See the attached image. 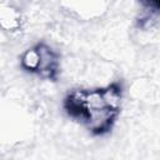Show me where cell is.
<instances>
[{
  "label": "cell",
  "instance_id": "6da1fadb",
  "mask_svg": "<svg viewBox=\"0 0 160 160\" xmlns=\"http://www.w3.org/2000/svg\"><path fill=\"white\" fill-rule=\"evenodd\" d=\"M75 15L84 20L100 18L108 9L109 0H61Z\"/></svg>",
  "mask_w": 160,
  "mask_h": 160
},
{
  "label": "cell",
  "instance_id": "7a4b0ae2",
  "mask_svg": "<svg viewBox=\"0 0 160 160\" xmlns=\"http://www.w3.org/2000/svg\"><path fill=\"white\" fill-rule=\"evenodd\" d=\"M39 52H40V66L38 74L42 78H54L59 69V56L58 54L48 45L39 44Z\"/></svg>",
  "mask_w": 160,
  "mask_h": 160
},
{
  "label": "cell",
  "instance_id": "3957f363",
  "mask_svg": "<svg viewBox=\"0 0 160 160\" xmlns=\"http://www.w3.org/2000/svg\"><path fill=\"white\" fill-rule=\"evenodd\" d=\"M0 25L8 32H16L22 26L21 11L12 5H2L0 9Z\"/></svg>",
  "mask_w": 160,
  "mask_h": 160
},
{
  "label": "cell",
  "instance_id": "277c9868",
  "mask_svg": "<svg viewBox=\"0 0 160 160\" xmlns=\"http://www.w3.org/2000/svg\"><path fill=\"white\" fill-rule=\"evenodd\" d=\"M20 64L22 66V69L30 71V72H35L38 74L39 66H40V52H39V48L32 46L29 48L28 50H25L20 58Z\"/></svg>",
  "mask_w": 160,
  "mask_h": 160
},
{
  "label": "cell",
  "instance_id": "5b68a950",
  "mask_svg": "<svg viewBox=\"0 0 160 160\" xmlns=\"http://www.w3.org/2000/svg\"><path fill=\"white\" fill-rule=\"evenodd\" d=\"M142 2H144V5L146 8H154V9H156L158 5L160 4V0H142Z\"/></svg>",
  "mask_w": 160,
  "mask_h": 160
},
{
  "label": "cell",
  "instance_id": "8992f818",
  "mask_svg": "<svg viewBox=\"0 0 160 160\" xmlns=\"http://www.w3.org/2000/svg\"><path fill=\"white\" fill-rule=\"evenodd\" d=\"M156 11H158V15H159V18H160V4L158 5V8H156Z\"/></svg>",
  "mask_w": 160,
  "mask_h": 160
}]
</instances>
